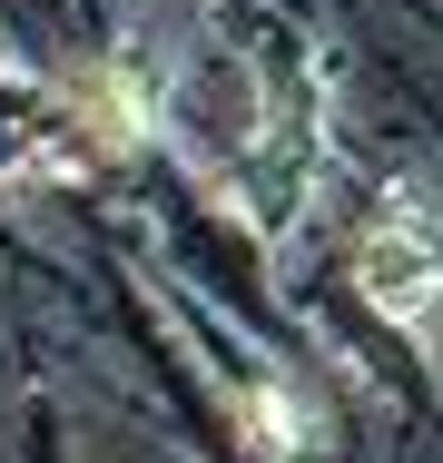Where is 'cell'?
<instances>
[{"mask_svg": "<svg viewBox=\"0 0 443 463\" xmlns=\"http://www.w3.org/2000/svg\"><path fill=\"white\" fill-rule=\"evenodd\" d=\"M364 286H374V306L424 316V306L443 296V237L414 227V217H384V227L364 237Z\"/></svg>", "mask_w": 443, "mask_h": 463, "instance_id": "cell-1", "label": "cell"}]
</instances>
